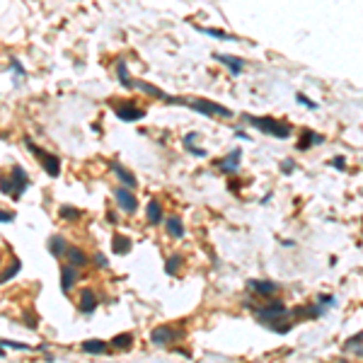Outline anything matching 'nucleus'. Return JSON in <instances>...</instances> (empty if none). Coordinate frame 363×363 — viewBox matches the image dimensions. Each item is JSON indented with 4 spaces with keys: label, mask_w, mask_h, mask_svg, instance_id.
Masks as SVG:
<instances>
[{
    "label": "nucleus",
    "mask_w": 363,
    "mask_h": 363,
    "mask_svg": "<svg viewBox=\"0 0 363 363\" xmlns=\"http://www.w3.org/2000/svg\"><path fill=\"white\" fill-rule=\"evenodd\" d=\"M252 126H257L262 134H267V136H274V138H288L290 134H293V129H290L286 121H276V119H271V116H245Z\"/></svg>",
    "instance_id": "1"
},
{
    "label": "nucleus",
    "mask_w": 363,
    "mask_h": 363,
    "mask_svg": "<svg viewBox=\"0 0 363 363\" xmlns=\"http://www.w3.org/2000/svg\"><path fill=\"white\" fill-rule=\"evenodd\" d=\"M24 148L41 162V167H44V172L49 174V177H58L61 174V160L54 155V153H49V150H41L39 145L34 143L32 138H24Z\"/></svg>",
    "instance_id": "2"
},
{
    "label": "nucleus",
    "mask_w": 363,
    "mask_h": 363,
    "mask_svg": "<svg viewBox=\"0 0 363 363\" xmlns=\"http://www.w3.org/2000/svg\"><path fill=\"white\" fill-rule=\"evenodd\" d=\"M288 312V307L281 303V300H271V303H267L264 307H259L257 310V320H259V325H267L269 329L276 325V322H281V317Z\"/></svg>",
    "instance_id": "3"
},
{
    "label": "nucleus",
    "mask_w": 363,
    "mask_h": 363,
    "mask_svg": "<svg viewBox=\"0 0 363 363\" xmlns=\"http://www.w3.org/2000/svg\"><path fill=\"white\" fill-rule=\"evenodd\" d=\"M189 109H194L196 114H204V116H223V119H230L232 112L223 104H216L211 99H194V102H184Z\"/></svg>",
    "instance_id": "4"
},
{
    "label": "nucleus",
    "mask_w": 363,
    "mask_h": 363,
    "mask_svg": "<svg viewBox=\"0 0 363 363\" xmlns=\"http://www.w3.org/2000/svg\"><path fill=\"white\" fill-rule=\"evenodd\" d=\"M114 199H116V206H119V211H121V213L134 216V213L138 211V199H136L134 189H129L126 184H121V187H116V189H114Z\"/></svg>",
    "instance_id": "5"
},
{
    "label": "nucleus",
    "mask_w": 363,
    "mask_h": 363,
    "mask_svg": "<svg viewBox=\"0 0 363 363\" xmlns=\"http://www.w3.org/2000/svg\"><path fill=\"white\" fill-rule=\"evenodd\" d=\"M112 109H114V114H116L121 121H126V124H131V121H141V119L145 116V109H141V107L134 104V102H114Z\"/></svg>",
    "instance_id": "6"
},
{
    "label": "nucleus",
    "mask_w": 363,
    "mask_h": 363,
    "mask_svg": "<svg viewBox=\"0 0 363 363\" xmlns=\"http://www.w3.org/2000/svg\"><path fill=\"white\" fill-rule=\"evenodd\" d=\"M179 337H182V332L172 329L170 325H160V327H155V329L150 332V342H153L155 346H167V344L177 342Z\"/></svg>",
    "instance_id": "7"
},
{
    "label": "nucleus",
    "mask_w": 363,
    "mask_h": 363,
    "mask_svg": "<svg viewBox=\"0 0 363 363\" xmlns=\"http://www.w3.org/2000/svg\"><path fill=\"white\" fill-rule=\"evenodd\" d=\"M247 288L257 295H262V298H269V295H276L281 286L274 281H267V279H252V281H247Z\"/></svg>",
    "instance_id": "8"
},
{
    "label": "nucleus",
    "mask_w": 363,
    "mask_h": 363,
    "mask_svg": "<svg viewBox=\"0 0 363 363\" xmlns=\"http://www.w3.org/2000/svg\"><path fill=\"white\" fill-rule=\"evenodd\" d=\"M10 179H12V184H15V199H19V196L27 191V187H29V177H27L24 167L15 165V167L10 170Z\"/></svg>",
    "instance_id": "9"
},
{
    "label": "nucleus",
    "mask_w": 363,
    "mask_h": 363,
    "mask_svg": "<svg viewBox=\"0 0 363 363\" xmlns=\"http://www.w3.org/2000/svg\"><path fill=\"white\" fill-rule=\"evenodd\" d=\"M109 167H112V172L119 177V182H121V184H126L129 189H136V187H138V179H136V174H134L131 170H126V167H124V165H119V162H112Z\"/></svg>",
    "instance_id": "10"
},
{
    "label": "nucleus",
    "mask_w": 363,
    "mask_h": 363,
    "mask_svg": "<svg viewBox=\"0 0 363 363\" xmlns=\"http://www.w3.org/2000/svg\"><path fill=\"white\" fill-rule=\"evenodd\" d=\"M240 155H242V150L240 148H235L232 153H228L223 160H218L216 167L220 172H237V167H240Z\"/></svg>",
    "instance_id": "11"
},
{
    "label": "nucleus",
    "mask_w": 363,
    "mask_h": 363,
    "mask_svg": "<svg viewBox=\"0 0 363 363\" xmlns=\"http://www.w3.org/2000/svg\"><path fill=\"white\" fill-rule=\"evenodd\" d=\"M97 295L92 293L90 288H85L82 293H80V303H77V307H80V312L82 315H92L95 310H97Z\"/></svg>",
    "instance_id": "12"
},
{
    "label": "nucleus",
    "mask_w": 363,
    "mask_h": 363,
    "mask_svg": "<svg viewBox=\"0 0 363 363\" xmlns=\"http://www.w3.org/2000/svg\"><path fill=\"white\" fill-rule=\"evenodd\" d=\"M145 220L150 223V225H160V223H165V211H162V206H160V201H148V206H145Z\"/></svg>",
    "instance_id": "13"
},
{
    "label": "nucleus",
    "mask_w": 363,
    "mask_h": 363,
    "mask_svg": "<svg viewBox=\"0 0 363 363\" xmlns=\"http://www.w3.org/2000/svg\"><path fill=\"white\" fill-rule=\"evenodd\" d=\"M165 230H167V235H170L172 240H182V237L187 235L184 223H182L177 216H167V218H165Z\"/></svg>",
    "instance_id": "14"
},
{
    "label": "nucleus",
    "mask_w": 363,
    "mask_h": 363,
    "mask_svg": "<svg viewBox=\"0 0 363 363\" xmlns=\"http://www.w3.org/2000/svg\"><path fill=\"white\" fill-rule=\"evenodd\" d=\"M66 259L71 262L73 267H77V269H85L87 267V254L80 249V247H75V245H68V249H66Z\"/></svg>",
    "instance_id": "15"
},
{
    "label": "nucleus",
    "mask_w": 363,
    "mask_h": 363,
    "mask_svg": "<svg viewBox=\"0 0 363 363\" xmlns=\"http://www.w3.org/2000/svg\"><path fill=\"white\" fill-rule=\"evenodd\" d=\"M75 269H77V267H73L71 262L61 267V290H63V293H68V290L75 286V279H77Z\"/></svg>",
    "instance_id": "16"
},
{
    "label": "nucleus",
    "mask_w": 363,
    "mask_h": 363,
    "mask_svg": "<svg viewBox=\"0 0 363 363\" xmlns=\"http://www.w3.org/2000/svg\"><path fill=\"white\" fill-rule=\"evenodd\" d=\"M213 58L220 61L223 66H228V71L232 73V75H240V73L245 71V61H242V58H235V56H223V54H213Z\"/></svg>",
    "instance_id": "17"
},
{
    "label": "nucleus",
    "mask_w": 363,
    "mask_h": 363,
    "mask_svg": "<svg viewBox=\"0 0 363 363\" xmlns=\"http://www.w3.org/2000/svg\"><path fill=\"white\" fill-rule=\"evenodd\" d=\"M66 249H68V240L63 235H51L49 237V252L54 257H66Z\"/></svg>",
    "instance_id": "18"
},
{
    "label": "nucleus",
    "mask_w": 363,
    "mask_h": 363,
    "mask_svg": "<svg viewBox=\"0 0 363 363\" xmlns=\"http://www.w3.org/2000/svg\"><path fill=\"white\" fill-rule=\"evenodd\" d=\"M82 351L90 354V356H102V354L109 351V346L102 339H87V342H82Z\"/></svg>",
    "instance_id": "19"
},
{
    "label": "nucleus",
    "mask_w": 363,
    "mask_h": 363,
    "mask_svg": "<svg viewBox=\"0 0 363 363\" xmlns=\"http://www.w3.org/2000/svg\"><path fill=\"white\" fill-rule=\"evenodd\" d=\"M322 141H325V138H322L320 134L305 129L303 136H300V141H298V150H310V145H317V143H322Z\"/></svg>",
    "instance_id": "20"
},
{
    "label": "nucleus",
    "mask_w": 363,
    "mask_h": 363,
    "mask_svg": "<svg viewBox=\"0 0 363 363\" xmlns=\"http://www.w3.org/2000/svg\"><path fill=\"white\" fill-rule=\"evenodd\" d=\"M131 247H134V245H131L129 237H124V235H119V232L112 237V249H114V254H129Z\"/></svg>",
    "instance_id": "21"
},
{
    "label": "nucleus",
    "mask_w": 363,
    "mask_h": 363,
    "mask_svg": "<svg viewBox=\"0 0 363 363\" xmlns=\"http://www.w3.org/2000/svg\"><path fill=\"white\" fill-rule=\"evenodd\" d=\"M199 32L206 34V37H213V39H223V41H237V37H232L223 29H213V27H199Z\"/></svg>",
    "instance_id": "22"
},
{
    "label": "nucleus",
    "mask_w": 363,
    "mask_h": 363,
    "mask_svg": "<svg viewBox=\"0 0 363 363\" xmlns=\"http://www.w3.org/2000/svg\"><path fill=\"white\" fill-rule=\"evenodd\" d=\"M182 262H184L182 254H172V257H167V262H165V274H167V276H177Z\"/></svg>",
    "instance_id": "23"
},
{
    "label": "nucleus",
    "mask_w": 363,
    "mask_h": 363,
    "mask_svg": "<svg viewBox=\"0 0 363 363\" xmlns=\"http://www.w3.org/2000/svg\"><path fill=\"white\" fill-rule=\"evenodd\" d=\"M116 75H119V82L126 87V90H131V87H136V80H131V75H129V68L124 66V63H116Z\"/></svg>",
    "instance_id": "24"
},
{
    "label": "nucleus",
    "mask_w": 363,
    "mask_h": 363,
    "mask_svg": "<svg viewBox=\"0 0 363 363\" xmlns=\"http://www.w3.org/2000/svg\"><path fill=\"white\" fill-rule=\"evenodd\" d=\"M112 346L114 349H131L134 346V334H116L114 339H112Z\"/></svg>",
    "instance_id": "25"
},
{
    "label": "nucleus",
    "mask_w": 363,
    "mask_h": 363,
    "mask_svg": "<svg viewBox=\"0 0 363 363\" xmlns=\"http://www.w3.org/2000/svg\"><path fill=\"white\" fill-rule=\"evenodd\" d=\"M19 269H22V264L15 259V262H12V267H7V269L2 271V284H10V279H15V276L19 274Z\"/></svg>",
    "instance_id": "26"
},
{
    "label": "nucleus",
    "mask_w": 363,
    "mask_h": 363,
    "mask_svg": "<svg viewBox=\"0 0 363 363\" xmlns=\"http://www.w3.org/2000/svg\"><path fill=\"white\" fill-rule=\"evenodd\" d=\"M58 213H61L63 220H77V218H80V211H77V209H73V206H61V209H58Z\"/></svg>",
    "instance_id": "27"
},
{
    "label": "nucleus",
    "mask_w": 363,
    "mask_h": 363,
    "mask_svg": "<svg viewBox=\"0 0 363 363\" xmlns=\"http://www.w3.org/2000/svg\"><path fill=\"white\" fill-rule=\"evenodd\" d=\"M17 349V351H29V346L27 344H19V342H10V339H2V349Z\"/></svg>",
    "instance_id": "28"
},
{
    "label": "nucleus",
    "mask_w": 363,
    "mask_h": 363,
    "mask_svg": "<svg viewBox=\"0 0 363 363\" xmlns=\"http://www.w3.org/2000/svg\"><path fill=\"white\" fill-rule=\"evenodd\" d=\"M361 342H363V332H361V334H356V337H351V339L346 342V346H344V349H346V351H351V349L361 346Z\"/></svg>",
    "instance_id": "29"
},
{
    "label": "nucleus",
    "mask_w": 363,
    "mask_h": 363,
    "mask_svg": "<svg viewBox=\"0 0 363 363\" xmlns=\"http://www.w3.org/2000/svg\"><path fill=\"white\" fill-rule=\"evenodd\" d=\"M95 267H97V269H107V267H109V262H107V257H104L102 252L95 254Z\"/></svg>",
    "instance_id": "30"
},
{
    "label": "nucleus",
    "mask_w": 363,
    "mask_h": 363,
    "mask_svg": "<svg viewBox=\"0 0 363 363\" xmlns=\"http://www.w3.org/2000/svg\"><path fill=\"white\" fill-rule=\"evenodd\" d=\"M184 150H187V153H191V155H196V157H204V155H206L201 148H196L194 143H184Z\"/></svg>",
    "instance_id": "31"
},
{
    "label": "nucleus",
    "mask_w": 363,
    "mask_h": 363,
    "mask_svg": "<svg viewBox=\"0 0 363 363\" xmlns=\"http://www.w3.org/2000/svg\"><path fill=\"white\" fill-rule=\"evenodd\" d=\"M295 99H298V102H300V104H305V107H307V109H315V107H317V104H315V102H312V99H310V97H305V95H300V92H298V95H295Z\"/></svg>",
    "instance_id": "32"
},
{
    "label": "nucleus",
    "mask_w": 363,
    "mask_h": 363,
    "mask_svg": "<svg viewBox=\"0 0 363 363\" xmlns=\"http://www.w3.org/2000/svg\"><path fill=\"white\" fill-rule=\"evenodd\" d=\"M317 303H320L322 307H332V305H334V295H320Z\"/></svg>",
    "instance_id": "33"
},
{
    "label": "nucleus",
    "mask_w": 363,
    "mask_h": 363,
    "mask_svg": "<svg viewBox=\"0 0 363 363\" xmlns=\"http://www.w3.org/2000/svg\"><path fill=\"white\" fill-rule=\"evenodd\" d=\"M332 167H337V170H346V160H344V157H334V160H332Z\"/></svg>",
    "instance_id": "34"
},
{
    "label": "nucleus",
    "mask_w": 363,
    "mask_h": 363,
    "mask_svg": "<svg viewBox=\"0 0 363 363\" xmlns=\"http://www.w3.org/2000/svg\"><path fill=\"white\" fill-rule=\"evenodd\" d=\"M281 167H284V172H286V174H290L295 165H293V160H284V162H281Z\"/></svg>",
    "instance_id": "35"
},
{
    "label": "nucleus",
    "mask_w": 363,
    "mask_h": 363,
    "mask_svg": "<svg viewBox=\"0 0 363 363\" xmlns=\"http://www.w3.org/2000/svg\"><path fill=\"white\" fill-rule=\"evenodd\" d=\"M12 213H7V211H2V213H0V220H2V223H10V220H12Z\"/></svg>",
    "instance_id": "36"
},
{
    "label": "nucleus",
    "mask_w": 363,
    "mask_h": 363,
    "mask_svg": "<svg viewBox=\"0 0 363 363\" xmlns=\"http://www.w3.org/2000/svg\"><path fill=\"white\" fill-rule=\"evenodd\" d=\"M235 136L242 138V141H249V134H245V131H235Z\"/></svg>",
    "instance_id": "37"
}]
</instances>
